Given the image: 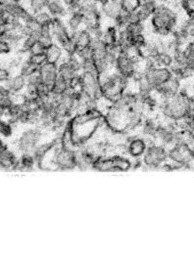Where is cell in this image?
Returning a JSON list of instances; mask_svg holds the SVG:
<instances>
[{"mask_svg": "<svg viewBox=\"0 0 194 254\" xmlns=\"http://www.w3.org/2000/svg\"><path fill=\"white\" fill-rule=\"evenodd\" d=\"M181 13L179 4L158 2L152 17L146 24L150 28L152 35L169 38L180 27Z\"/></svg>", "mask_w": 194, "mask_h": 254, "instance_id": "obj_1", "label": "cell"}, {"mask_svg": "<svg viewBox=\"0 0 194 254\" xmlns=\"http://www.w3.org/2000/svg\"><path fill=\"white\" fill-rule=\"evenodd\" d=\"M104 122V117L97 107L77 113L70 120L73 138L77 147L86 145Z\"/></svg>", "mask_w": 194, "mask_h": 254, "instance_id": "obj_2", "label": "cell"}, {"mask_svg": "<svg viewBox=\"0 0 194 254\" xmlns=\"http://www.w3.org/2000/svg\"><path fill=\"white\" fill-rule=\"evenodd\" d=\"M39 169L47 171L78 169L76 151L64 148L58 139L48 152L38 162Z\"/></svg>", "mask_w": 194, "mask_h": 254, "instance_id": "obj_3", "label": "cell"}, {"mask_svg": "<svg viewBox=\"0 0 194 254\" xmlns=\"http://www.w3.org/2000/svg\"><path fill=\"white\" fill-rule=\"evenodd\" d=\"M194 106V97L184 89L178 94L166 98L159 104L161 116L173 122H179L192 114Z\"/></svg>", "mask_w": 194, "mask_h": 254, "instance_id": "obj_4", "label": "cell"}, {"mask_svg": "<svg viewBox=\"0 0 194 254\" xmlns=\"http://www.w3.org/2000/svg\"><path fill=\"white\" fill-rule=\"evenodd\" d=\"M130 80L131 79L122 76L115 70L107 75L101 76L102 97L111 103L117 101L127 91Z\"/></svg>", "mask_w": 194, "mask_h": 254, "instance_id": "obj_5", "label": "cell"}, {"mask_svg": "<svg viewBox=\"0 0 194 254\" xmlns=\"http://www.w3.org/2000/svg\"><path fill=\"white\" fill-rule=\"evenodd\" d=\"M45 127L41 125H30L25 131L20 135V137L15 142V151L21 154H33L36 149L46 141V133L44 131Z\"/></svg>", "mask_w": 194, "mask_h": 254, "instance_id": "obj_6", "label": "cell"}, {"mask_svg": "<svg viewBox=\"0 0 194 254\" xmlns=\"http://www.w3.org/2000/svg\"><path fill=\"white\" fill-rule=\"evenodd\" d=\"M168 160V149L163 145L151 141L142 158L143 168L146 169L160 170L161 167L167 163Z\"/></svg>", "mask_w": 194, "mask_h": 254, "instance_id": "obj_7", "label": "cell"}, {"mask_svg": "<svg viewBox=\"0 0 194 254\" xmlns=\"http://www.w3.org/2000/svg\"><path fill=\"white\" fill-rule=\"evenodd\" d=\"M168 162L173 170L187 169L190 163L194 160V152L192 147L179 143L168 150Z\"/></svg>", "mask_w": 194, "mask_h": 254, "instance_id": "obj_8", "label": "cell"}, {"mask_svg": "<svg viewBox=\"0 0 194 254\" xmlns=\"http://www.w3.org/2000/svg\"><path fill=\"white\" fill-rule=\"evenodd\" d=\"M148 85L155 91L169 79H171L174 74L171 68L156 66L153 61L146 59V67L143 73Z\"/></svg>", "mask_w": 194, "mask_h": 254, "instance_id": "obj_9", "label": "cell"}, {"mask_svg": "<svg viewBox=\"0 0 194 254\" xmlns=\"http://www.w3.org/2000/svg\"><path fill=\"white\" fill-rule=\"evenodd\" d=\"M81 91L91 99L98 101L102 98L100 76L94 73H81Z\"/></svg>", "mask_w": 194, "mask_h": 254, "instance_id": "obj_10", "label": "cell"}, {"mask_svg": "<svg viewBox=\"0 0 194 254\" xmlns=\"http://www.w3.org/2000/svg\"><path fill=\"white\" fill-rule=\"evenodd\" d=\"M143 60H138L127 54H120L115 63V71L128 79H133L138 74H142L140 65Z\"/></svg>", "mask_w": 194, "mask_h": 254, "instance_id": "obj_11", "label": "cell"}, {"mask_svg": "<svg viewBox=\"0 0 194 254\" xmlns=\"http://www.w3.org/2000/svg\"><path fill=\"white\" fill-rule=\"evenodd\" d=\"M150 142V139L142 134H129L126 144V153L132 159H142Z\"/></svg>", "mask_w": 194, "mask_h": 254, "instance_id": "obj_12", "label": "cell"}, {"mask_svg": "<svg viewBox=\"0 0 194 254\" xmlns=\"http://www.w3.org/2000/svg\"><path fill=\"white\" fill-rule=\"evenodd\" d=\"M0 166L2 170H16L18 162H19V154L7 144H5L4 139H1L0 142Z\"/></svg>", "mask_w": 194, "mask_h": 254, "instance_id": "obj_13", "label": "cell"}, {"mask_svg": "<svg viewBox=\"0 0 194 254\" xmlns=\"http://www.w3.org/2000/svg\"><path fill=\"white\" fill-rule=\"evenodd\" d=\"M122 12L123 9L121 0H106L103 4H101L102 24L104 22H108V24H115Z\"/></svg>", "mask_w": 194, "mask_h": 254, "instance_id": "obj_14", "label": "cell"}, {"mask_svg": "<svg viewBox=\"0 0 194 254\" xmlns=\"http://www.w3.org/2000/svg\"><path fill=\"white\" fill-rule=\"evenodd\" d=\"M52 33L54 42L63 48L72 41L71 33L67 27L65 19H54L52 23Z\"/></svg>", "mask_w": 194, "mask_h": 254, "instance_id": "obj_15", "label": "cell"}, {"mask_svg": "<svg viewBox=\"0 0 194 254\" xmlns=\"http://www.w3.org/2000/svg\"><path fill=\"white\" fill-rule=\"evenodd\" d=\"M39 74L44 85L51 92L57 79L59 78L58 65L47 62L39 69Z\"/></svg>", "mask_w": 194, "mask_h": 254, "instance_id": "obj_16", "label": "cell"}, {"mask_svg": "<svg viewBox=\"0 0 194 254\" xmlns=\"http://www.w3.org/2000/svg\"><path fill=\"white\" fill-rule=\"evenodd\" d=\"M71 38L77 51L91 46L94 41V37L92 33L87 28H83L82 30L72 34Z\"/></svg>", "mask_w": 194, "mask_h": 254, "instance_id": "obj_17", "label": "cell"}, {"mask_svg": "<svg viewBox=\"0 0 194 254\" xmlns=\"http://www.w3.org/2000/svg\"><path fill=\"white\" fill-rule=\"evenodd\" d=\"M26 85H27V78H25L19 73L13 75L7 82L1 84V86L5 87L12 94L23 93L25 91Z\"/></svg>", "mask_w": 194, "mask_h": 254, "instance_id": "obj_18", "label": "cell"}, {"mask_svg": "<svg viewBox=\"0 0 194 254\" xmlns=\"http://www.w3.org/2000/svg\"><path fill=\"white\" fill-rule=\"evenodd\" d=\"M67 55L68 54L66 53L64 48L60 44L56 42H53L48 46L46 51L47 61L48 63L56 64V65L61 63L67 57Z\"/></svg>", "mask_w": 194, "mask_h": 254, "instance_id": "obj_19", "label": "cell"}, {"mask_svg": "<svg viewBox=\"0 0 194 254\" xmlns=\"http://www.w3.org/2000/svg\"><path fill=\"white\" fill-rule=\"evenodd\" d=\"M119 37H120V29L115 24H108L103 26V32L100 39L108 47L118 44Z\"/></svg>", "mask_w": 194, "mask_h": 254, "instance_id": "obj_20", "label": "cell"}, {"mask_svg": "<svg viewBox=\"0 0 194 254\" xmlns=\"http://www.w3.org/2000/svg\"><path fill=\"white\" fill-rule=\"evenodd\" d=\"M46 10L54 19H65L70 13L64 0H49Z\"/></svg>", "mask_w": 194, "mask_h": 254, "instance_id": "obj_21", "label": "cell"}, {"mask_svg": "<svg viewBox=\"0 0 194 254\" xmlns=\"http://www.w3.org/2000/svg\"><path fill=\"white\" fill-rule=\"evenodd\" d=\"M65 22L71 35L85 28V18L80 10L69 13V15L65 18Z\"/></svg>", "mask_w": 194, "mask_h": 254, "instance_id": "obj_22", "label": "cell"}, {"mask_svg": "<svg viewBox=\"0 0 194 254\" xmlns=\"http://www.w3.org/2000/svg\"><path fill=\"white\" fill-rule=\"evenodd\" d=\"M38 167V161L33 154H21L19 156V162L17 166V169L20 171H32Z\"/></svg>", "mask_w": 194, "mask_h": 254, "instance_id": "obj_23", "label": "cell"}, {"mask_svg": "<svg viewBox=\"0 0 194 254\" xmlns=\"http://www.w3.org/2000/svg\"><path fill=\"white\" fill-rule=\"evenodd\" d=\"M157 3H158V1H145L142 3L141 7L138 10V13L141 17L142 22L147 23L150 20V18L152 17V15L156 9Z\"/></svg>", "mask_w": 194, "mask_h": 254, "instance_id": "obj_24", "label": "cell"}, {"mask_svg": "<svg viewBox=\"0 0 194 254\" xmlns=\"http://www.w3.org/2000/svg\"><path fill=\"white\" fill-rule=\"evenodd\" d=\"M153 63L159 67L172 68L175 63V58L171 52L163 51L158 54V56L153 60Z\"/></svg>", "mask_w": 194, "mask_h": 254, "instance_id": "obj_25", "label": "cell"}, {"mask_svg": "<svg viewBox=\"0 0 194 254\" xmlns=\"http://www.w3.org/2000/svg\"><path fill=\"white\" fill-rule=\"evenodd\" d=\"M49 0H21L20 3L30 9L34 14L47 9Z\"/></svg>", "mask_w": 194, "mask_h": 254, "instance_id": "obj_26", "label": "cell"}, {"mask_svg": "<svg viewBox=\"0 0 194 254\" xmlns=\"http://www.w3.org/2000/svg\"><path fill=\"white\" fill-rule=\"evenodd\" d=\"M28 56V55H27ZM39 67H37L36 65H34L29 59L28 57H26V59L24 60V62L22 63L20 69H19V74H21L22 76H24L25 78H29L30 76L36 74L39 72Z\"/></svg>", "mask_w": 194, "mask_h": 254, "instance_id": "obj_27", "label": "cell"}, {"mask_svg": "<svg viewBox=\"0 0 194 254\" xmlns=\"http://www.w3.org/2000/svg\"><path fill=\"white\" fill-rule=\"evenodd\" d=\"M70 88H71V85L67 81H65L64 79L59 77L51 90V94L55 97H58V96L64 94L65 92H67Z\"/></svg>", "mask_w": 194, "mask_h": 254, "instance_id": "obj_28", "label": "cell"}, {"mask_svg": "<svg viewBox=\"0 0 194 254\" xmlns=\"http://www.w3.org/2000/svg\"><path fill=\"white\" fill-rule=\"evenodd\" d=\"M35 19L42 26H52L54 18L49 14L47 10H43L35 13Z\"/></svg>", "mask_w": 194, "mask_h": 254, "instance_id": "obj_29", "label": "cell"}, {"mask_svg": "<svg viewBox=\"0 0 194 254\" xmlns=\"http://www.w3.org/2000/svg\"><path fill=\"white\" fill-rule=\"evenodd\" d=\"M179 7L185 16L194 17V0H180Z\"/></svg>", "mask_w": 194, "mask_h": 254, "instance_id": "obj_30", "label": "cell"}, {"mask_svg": "<svg viewBox=\"0 0 194 254\" xmlns=\"http://www.w3.org/2000/svg\"><path fill=\"white\" fill-rule=\"evenodd\" d=\"M14 125L8 121L1 120L0 123V133L3 139H10L14 134Z\"/></svg>", "mask_w": 194, "mask_h": 254, "instance_id": "obj_31", "label": "cell"}, {"mask_svg": "<svg viewBox=\"0 0 194 254\" xmlns=\"http://www.w3.org/2000/svg\"><path fill=\"white\" fill-rule=\"evenodd\" d=\"M143 1L142 0H121L122 9L125 12H135L138 11L141 7Z\"/></svg>", "mask_w": 194, "mask_h": 254, "instance_id": "obj_32", "label": "cell"}, {"mask_svg": "<svg viewBox=\"0 0 194 254\" xmlns=\"http://www.w3.org/2000/svg\"><path fill=\"white\" fill-rule=\"evenodd\" d=\"M28 59L37 67L41 68L45 63H47V57L46 54H38V55H29L28 54Z\"/></svg>", "mask_w": 194, "mask_h": 254, "instance_id": "obj_33", "label": "cell"}, {"mask_svg": "<svg viewBox=\"0 0 194 254\" xmlns=\"http://www.w3.org/2000/svg\"><path fill=\"white\" fill-rule=\"evenodd\" d=\"M48 46L45 45L40 40L34 44V46L31 48L29 55H38V54H46Z\"/></svg>", "mask_w": 194, "mask_h": 254, "instance_id": "obj_34", "label": "cell"}, {"mask_svg": "<svg viewBox=\"0 0 194 254\" xmlns=\"http://www.w3.org/2000/svg\"><path fill=\"white\" fill-rule=\"evenodd\" d=\"M13 48L10 45V43L7 42L6 41H0V53L1 56L5 57V56H9V54H11L13 52Z\"/></svg>", "mask_w": 194, "mask_h": 254, "instance_id": "obj_35", "label": "cell"}, {"mask_svg": "<svg viewBox=\"0 0 194 254\" xmlns=\"http://www.w3.org/2000/svg\"><path fill=\"white\" fill-rule=\"evenodd\" d=\"M14 74L6 67L4 66H1V69H0V82L1 84L7 82Z\"/></svg>", "mask_w": 194, "mask_h": 254, "instance_id": "obj_36", "label": "cell"}, {"mask_svg": "<svg viewBox=\"0 0 194 254\" xmlns=\"http://www.w3.org/2000/svg\"><path fill=\"white\" fill-rule=\"evenodd\" d=\"M187 169L194 170V160L190 163V165L188 166V169Z\"/></svg>", "mask_w": 194, "mask_h": 254, "instance_id": "obj_37", "label": "cell"}, {"mask_svg": "<svg viewBox=\"0 0 194 254\" xmlns=\"http://www.w3.org/2000/svg\"><path fill=\"white\" fill-rule=\"evenodd\" d=\"M193 150H194V147H193Z\"/></svg>", "mask_w": 194, "mask_h": 254, "instance_id": "obj_38", "label": "cell"}, {"mask_svg": "<svg viewBox=\"0 0 194 254\" xmlns=\"http://www.w3.org/2000/svg\"><path fill=\"white\" fill-rule=\"evenodd\" d=\"M17 1H19V2H20V1H21V0H17Z\"/></svg>", "mask_w": 194, "mask_h": 254, "instance_id": "obj_39", "label": "cell"}]
</instances>
